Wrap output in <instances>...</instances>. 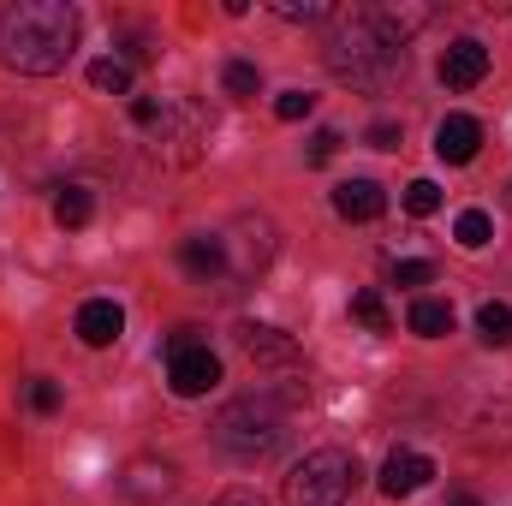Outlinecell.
Instances as JSON below:
<instances>
[{"mask_svg":"<svg viewBox=\"0 0 512 506\" xmlns=\"http://www.w3.org/2000/svg\"><path fill=\"white\" fill-rule=\"evenodd\" d=\"M78 48V12L66 0H18L0 12V60L24 78L66 72Z\"/></svg>","mask_w":512,"mask_h":506,"instance_id":"6da1fadb","label":"cell"},{"mask_svg":"<svg viewBox=\"0 0 512 506\" xmlns=\"http://www.w3.org/2000/svg\"><path fill=\"white\" fill-rule=\"evenodd\" d=\"M328 66L352 90H387L405 72V54L370 24V12H358V18H340V30L328 36Z\"/></svg>","mask_w":512,"mask_h":506,"instance_id":"7a4b0ae2","label":"cell"},{"mask_svg":"<svg viewBox=\"0 0 512 506\" xmlns=\"http://www.w3.org/2000/svg\"><path fill=\"white\" fill-rule=\"evenodd\" d=\"M215 441L233 453V459H274L280 453V441H286V411L268 399V393H245V399H233L221 417H215Z\"/></svg>","mask_w":512,"mask_h":506,"instance_id":"3957f363","label":"cell"},{"mask_svg":"<svg viewBox=\"0 0 512 506\" xmlns=\"http://www.w3.org/2000/svg\"><path fill=\"white\" fill-rule=\"evenodd\" d=\"M358 459L352 453H340V447H316V453H304L298 465H292V477H286V506H346L352 501V489H358Z\"/></svg>","mask_w":512,"mask_h":506,"instance_id":"277c9868","label":"cell"},{"mask_svg":"<svg viewBox=\"0 0 512 506\" xmlns=\"http://www.w3.org/2000/svg\"><path fill=\"white\" fill-rule=\"evenodd\" d=\"M167 387H173L179 399H203V393H215V387H221V358H215L203 340L173 346V352H167Z\"/></svg>","mask_w":512,"mask_h":506,"instance_id":"5b68a950","label":"cell"},{"mask_svg":"<svg viewBox=\"0 0 512 506\" xmlns=\"http://www.w3.org/2000/svg\"><path fill=\"white\" fill-rule=\"evenodd\" d=\"M429 477H435V459H429V453H417V447H393L387 465H382V495L387 501H405V495L429 489Z\"/></svg>","mask_w":512,"mask_h":506,"instance_id":"8992f818","label":"cell"},{"mask_svg":"<svg viewBox=\"0 0 512 506\" xmlns=\"http://www.w3.org/2000/svg\"><path fill=\"white\" fill-rule=\"evenodd\" d=\"M435 72H441V84H447V90H477V84L489 78V48H483L477 36H459V42L441 54V66H435Z\"/></svg>","mask_w":512,"mask_h":506,"instance_id":"52a82bcc","label":"cell"},{"mask_svg":"<svg viewBox=\"0 0 512 506\" xmlns=\"http://www.w3.org/2000/svg\"><path fill=\"white\" fill-rule=\"evenodd\" d=\"M477 149H483V126H477L471 114H447V120L435 126V155H441L447 167L477 161Z\"/></svg>","mask_w":512,"mask_h":506,"instance_id":"ba28073f","label":"cell"},{"mask_svg":"<svg viewBox=\"0 0 512 506\" xmlns=\"http://www.w3.org/2000/svg\"><path fill=\"white\" fill-rule=\"evenodd\" d=\"M387 209V191L376 179H340L334 185V215L340 221H382Z\"/></svg>","mask_w":512,"mask_h":506,"instance_id":"9c48e42d","label":"cell"},{"mask_svg":"<svg viewBox=\"0 0 512 506\" xmlns=\"http://www.w3.org/2000/svg\"><path fill=\"white\" fill-rule=\"evenodd\" d=\"M173 483H179V471L167 459H131L126 477H120V489H126L131 501H167Z\"/></svg>","mask_w":512,"mask_h":506,"instance_id":"30bf717a","label":"cell"},{"mask_svg":"<svg viewBox=\"0 0 512 506\" xmlns=\"http://www.w3.org/2000/svg\"><path fill=\"white\" fill-rule=\"evenodd\" d=\"M120 334H126V310H120L114 298L78 304V340H84V346H114Z\"/></svg>","mask_w":512,"mask_h":506,"instance_id":"8fae6325","label":"cell"},{"mask_svg":"<svg viewBox=\"0 0 512 506\" xmlns=\"http://www.w3.org/2000/svg\"><path fill=\"white\" fill-rule=\"evenodd\" d=\"M239 346H245L251 364H298V340L280 334V328H268V322H245L239 328Z\"/></svg>","mask_w":512,"mask_h":506,"instance_id":"7c38bea8","label":"cell"},{"mask_svg":"<svg viewBox=\"0 0 512 506\" xmlns=\"http://www.w3.org/2000/svg\"><path fill=\"white\" fill-rule=\"evenodd\" d=\"M179 268H185L191 280H221V274H227V239H209V233L185 239V245H179Z\"/></svg>","mask_w":512,"mask_h":506,"instance_id":"4fadbf2b","label":"cell"},{"mask_svg":"<svg viewBox=\"0 0 512 506\" xmlns=\"http://www.w3.org/2000/svg\"><path fill=\"white\" fill-rule=\"evenodd\" d=\"M370 24L382 30L399 54H405V42H411V36L429 24V6H376V12H370Z\"/></svg>","mask_w":512,"mask_h":506,"instance_id":"5bb4252c","label":"cell"},{"mask_svg":"<svg viewBox=\"0 0 512 506\" xmlns=\"http://www.w3.org/2000/svg\"><path fill=\"white\" fill-rule=\"evenodd\" d=\"M405 322H411V334L441 340V334H453V304H447V298H417V304L405 310Z\"/></svg>","mask_w":512,"mask_h":506,"instance_id":"9a60e30c","label":"cell"},{"mask_svg":"<svg viewBox=\"0 0 512 506\" xmlns=\"http://www.w3.org/2000/svg\"><path fill=\"white\" fill-rule=\"evenodd\" d=\"M90 84L102 96H131V66L120 54H102V60H90Z\"/></svg>","mask_w":512,"mask_h":506,"instance_id":"2e32d148","label":"cell"},{"mask_svg":"<svg viewBox=\"0 0 512 506\" xmlns=\"http://www.w3.org/2000/svg\"><path fill=\"white\" fill-rule=\"evenodd\" d=\"M90 215H96V203H90V191H84V185H66V191L54 197V221H60V227H72V233H78V227H90Z\"/></svg>","mask_w":512,"mask_h":506,"instance_id":"e0dca14e","label":"cell"},{"mask_svg":"<svg viewBox=\"0 0 512 506\" xmlns=\"http://www.w3.org/2000/svg\"><path fill=\"white\" fill-rule=\"evenodd\" d=\"M453 239H459V245H465V251H483V245H489V239H495V221H489V215H483V209H465V215H459V221H453Z\"/></svg>","mask_w":512,"mask_h":506,"instance_id":"ac0fdd59","label":"cell"},{"mask_svg":"<svg viewBox=\"0 0 512 506\" xmlns=\"http://www.w3.org/2000/svg\"><path fill=\"white\" fill-rule=\"evenodd\" d=\"M477 334H483V346H512V310L507 304H483L477 310Z\"/></svg>","mask_w":512,"mask_h":506,"instance_id":"d6986e66","label":"cell"},{"mask_svg":"<svg viewBox=\"0 0 512 506\" xmlns=\"http://www.w3.org/2000/svg\"><path fill=\"white\" fill-rule=\"evenodd\" d=\"M221 84H227V96H239V102H251L256 90H262V72H256L251 60H227V72H221Z\"/></svg>","mask_w":512,"mask_h":506,"instance_id":"ffe728a7","label":"cell"},{"mask_svg":"<svg viewBox=\"0 0 512 506\" xmlns=\"http://www.w3.org/2000/svg\"><path fill=\"white\" fill-rule=\"evenodd\" d=\"M352 316H358L364 328H376V334H387V328H393V316H387L382 292H358V298H352Z\"/></svg>","mask_w":512,"mask_h":506,"instance_id":"44dd1931","label":"cell"},{"mask_svg":"<svg viewBox=\"0 0 512 506\" xmlns=\"http://www.w3.org/2000/svg\"><path fill=\"white\" fill-rule=\"evenodd\" d=\"M405 209H411L417 221L435 215V209H441V185H435V179H411V185H405Z\"/></svg>","mask_w":512,"mask_h":506,"instance_id":"7402d4cb","label":"cell"},{"mask_svg":"<svg viewBox=\"0 0 512 506\" xmlns=\"http://www.w3.org/2000/svg\"><path fill=\"white\" fill-rule=\"evenodd\" d=\"M274 12L292 18V24H322V18H334V6H322V0H274Z\"/></svg>","mask_w":512,"mask_h":506,"instance_id":"603a6c76","label":"cell"},{"mask_svg":"<svg viewBox=\"0 0 512 506\" xmlns=\"http://www.w3.org/2000/svg\"><path fill=\"white\" fill-rule=\"evenodd\" d=\"M274 114H280L286 126H292V120H310V114H316V96H310V90H280V96H274Z\"/></svg>","mask_w":512,"mask_h":506,"instance_id":"cb8c5ba5","label":"cell"},{"mask_svg":"<svg viewBox=\"0 0 512 506\" xmlns=\"http://www.w3.org/2000/svg\"><path fill=\"white\" fill-rule=\"evenodd\" d=\"M435 280V262H393V286H429Z\"/></svg>","mask_w":512,"mask_h":506,"instance_id":"d4e9b609","label":"cell"},{"mask_svg":"<svg viewBox=\"0 0 512 506\" xmlns=\"http://www.w3.org/2000/svg\"><path fill=\"white\" fill-rule=\"evenodd\" d=\"M131 120H137V126H161V120H167V108H161V102H155V96H137V102H131Z\"/></svg>","mask_w":512,"mask_h":506,"instance_id":"484cf974","label":"cell"},{"mask_svg":"<svg viewBox=\"0 0 512 506\" xmlns=\"http://www.w3.org/2000/svg\"><path fill=\"white\" fill-rule=\"evenodd\" d=\"M30 411H42V417L60 411V387H54V381H36V387H30Z\"/></svg>","mask_w":512,"mask_h":506,"instance_id":"4316f807","label":"cell"},{"mask_svg":"<svg viewBox=\"0 0 512 506\" xmlns=\"http://www.w3.org/2000/svg\"><path fill=\"white\" fill-rule=\"evenodd\" d=\"M364 143H370V149H399V126H393V120H376V126L364 131Z\"/></svg>","mask_w":512,"mask_h":506,"instance_id":"83f0119b","label":"cell"},{"mask_svg":"<svg viewBox=\"0 0 512 506\" xmlns=\"http://www.w3.org/2000/svg\"><path fill=\"white\" fill-rule=\"evenodd\" d=\"M334 149H340V131H316V137H310V161H316V167H322Z\"/></svg>","mask_w":512,"mask_h":506,"instance_id":"f1b7e54d","label":"cell"},{"mask_svg":"<svg viewBox=\"0 0 512 506\" xmlns=\"http://www.w3.org/2000/svg\"><path fill=\"white\" fill-rule=\"evenodd\" d=\"M209 506H262V495L256 489H227L221 501H209Z\"/></svg>","mask_w":512,"mask_h":506,"instance_id":"f546056e","label":"cell"},{"mask_svg":"<svg viewBox=\"0 0 512 506\" xmlns=\"http://www.w3.org/2000/svg\"><path fill=\"white\" fill-rule=\"evenodd\" d=\"M447 506H483L477 495H447Z\"/></svg>","mask_w":512,"mask_h":506,"instance_id":"4dcf8cb0","label":"cell"},{"mask_svg":"<svg viewBox=\"0 0 512 506\" xmlns=\"http://www.w3.org/2000/svg\"><path fill=\"white\" fill-rule=\"evenodd\" d=\"M507 191H512V185H507Z\"/></svg>","mask_w":512,"mask_h":506,"instance_id":"1f68e13d","label":"cell"}]
</instances>
